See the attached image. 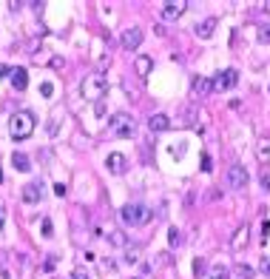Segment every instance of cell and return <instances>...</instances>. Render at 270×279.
Instances as JSON below:
<instances>
[{
  "instance_id": "cell-10",
  "label": "cell",
  "mask_w": 270,
  "mask_h": 279,
  "mask_svg": "<svg viewBox=\"0 0 270 279\" xmlns=\"http://www.w3.org/2000/svg\"><path fill=\"white\" fill-rule=\"evenodd\" d=\"M148 128H151V131H168L171 128V117L168 114H151L148 117Z\"/></svg>"
},
{
  "instance_id": "cell-7",
  "label": "cell",
  "mask_w": 270,
  "mask_h": 279,
  "mask_svg": "<svg viewBox=\"0 0 270 279\" xmlns=\"http://www.w3.org/2000/svg\"><path fill=\"white\" fill-rule=\"evenodd\" d=\"M120 43H123L125 51H134V48L142 43V29H139V26H131V29H125L123 37H120Z\"/></svg>"
},
{
  "instance_id": "cell-27",
  "label": "cell",
  "mask_w": 270,
  "mask_h": 279,
  "mask_svg": "<svg viewBox=\"0 0 270 279\" xmlns=\"http://www.w3.org/2000/svg\"><path fill=\"white\" fill-rule=\"evenodd\" d=\"M262 274H265V277H270V259H268V256H265V259H262Z\"/></svg>"
},
{
  "instance_id": "cell-18",
  "label": "cell",
  "mask_w": 270,
  "mask_h": 279,
  "mask_svg": "<svg viewBox=\"0 0 270 279\" xmlns=\"http://www.w3.org/2000/svg\"><path fill=\"white\" fill-rule=\"evenodd\" d=\"M208 277L211 279H230V271H227L225 265H214L211 271H208Z\"/></svg>"
},
{
  "instance_id": "cell-5",
  "label": "cell",
  "mask_w": 270,
  "mask_h": 279,
  "mask_svg": "<svg viewBox=\"0 0 270 279\" xmlns=\"http://www.w3.org/2000/svg\"><path fill=\"white\" fill-rule=\"evenodd\" d=\"M225 180H227V186L233 188V191H245V186H248V180H250L248 168H245V165H230Z\"/></svg>"
},
{
  "instance_id": "cell-11",
  "label": "cell",
  "mask_w": 270,
  "mask_h": 279,
  "mask_svg": "<svg viewBox=\"0 0 270 279\" xmlns=\"http://www.w3.org/2000/svg\"><path fill=\"white\" fill-rule=\"evenodd\" d=\"M20 199L23 202H29V205L37 202V199H40V183H29V186L20 191Z\"/></svg>"
},
{
  "instance_id": "cell-3",
  "label": "cell",
  "mask_w": 270,
  "mask_h": 279,
  "mask_svg": "<svg viewBox=\"0 0 270 279\" xmlns=\"http://www.w3.org/2000/svg\"><path fill=\"white\" fill-rule=\"evenodd\" d=\"M108 131H111L114 137H131L136 131V123L131 114H125V111H117V114L108 120Z\"/></svg>"
},
{
  "instance_id": "cell-26",
  "label": "cell",
  "mask_w": 270,
  "mask_h": 279,
  "mask_svg": "<svg viewBox=\"0 0 270 279\" xmlns=\"http://www.w3.org/2000/svg\"><path fill=\"white\" fill-rule=\"evenodd\" d=\"M259 180H262V186H265V188L270 191V171H268V168L262 171V177H259Z\"/></svg>"
},
{
  "instance_id": "cell-17",
  "label": "cell",
  "mask_w": 270,
  "mask_h": 279,
  "mask_svg": "<svg viewBox=\"0 0 270 279\" xmlns=\"http://www.w3.org/2000/svg\"><path fill=\"white\" fill-rule=\"evenodd\" d=\"M151 69H154V60L148 57V54H139V57H136V74H139V77H148Z\"/></svg>"
},
{
  "instance_id": "cell-8",
  "label": "cell",
  "mask_w": 270,
  "mask_h": 279,
  "mask_svg": "<svg viewBox=\"0 0 270 279\" xmlns=\"http://www.w3.org/2000/svg\"><path fill=\"white\" fill-rule=\"evenodd\" d=\"M185 6H188V3H174V0H171V3H162L159 14H162V20H177V17L185 12Z\"/></svg>"
},
{
  "instance_id": "cell-24",
  "label": "cell",
  "mask_w": 270,
  "mask_h": 279,
  "mask_svg": "<svg viewBox=\"0 0 270 279\" xmlns=\"http://www.w3.org/2000/svg\"><path fill=\"white\" fill-rule=\"evenodd\" d=\"M259 40L262 43H270V26H262L259 29Z\"/></svg>"
},
{
  "instance_id": "cell-2",
  "label": "cell",
  "mask_w": 270,
  "mask_h": 279,
  "mask_svg": "<svg viewBox=\"0 0 270 279\" xmlns=\"http://www.w3.org/2000/svg\"><path fill=\"white\" fill-rule=\"evenodd\" d=\"M120 220H123L125 225L136 228V225H145V222L151 220V211H148L145 205H139V202H128V205L120 211Z\"/></svg>"
},
{
  "instance_id": "cell-32",
  "label": "cell",
  "mask_w": 270,
  "mask_h": 279,
  "mask_svg": "<svg viewBox=\"0 0 270 279\" xmlns=\"http://www.w3.org/2000/svg\"><path fill=\"white\" fill-rule=\"evenodd\" d=\"M0 183H3V174H0Z\"/></svg>"
},
{
  "instance_id": "cell-31",
  "label": "cell",
  "mask_w": 270,
  "mask_h": 279,
  "mask_svg": "<svg viewBox=\"0 0 270 279\" xmlns=\"http://www.w3.org/2000/svg\"><path fill=\"white\" fill-rule=\"evenodd\" d=\"M0 231H3V205H0Z\"/></svg>"
},
{
  "instance_id": "cell-14",
  "label": "cell",
  "mask_w": 270,
  "mask_h": 279,
  "mask_svg": "<svg viewBox=\"0 0 270 279\" xmlns=\"http://www.w3.org/2000/svg\"><path fill=\"white\" fill-rule=\"evenodd\" d=\"M11 86H14L17 92H23V89L29 86V71L26 69H14L11 71Z\"/></svg>"
},
{
  "instance_id": "cell-19",
  "label": "cell",
  "mask_w": 270,
  "mask_h": 279,
  "mask_svg": "<svg viewBox=\"0 0 270 279\" xmlns=\"http://www.w3.org/2000/svg\"><path fill=\"white\" fill-rule=\"evenodd\" d=\"M108 242L117 245V248H125V245H128V239H125L123 231H111V233H108Z\"/></svg>"
},
{
  "instance_id": "cell-28",
  "label": "cell",
  "mask_w": 270,
  "mask_h": 279,
  "mask_svg": "<svg viewBox=\"0 0 270 279\" xmlns=\"http://www.w3.org/2000/svg\"><path fill=\"white\" fill-rule=\"evenodd\" d=\"M71 279H91V277H89V274H86V271H83V268H77V271L71 274Z\"/></svg>"
},
{
  "instance_id": "cell-1",
  "label": "cell",
  "mask_w": 270,
  "mask_h": 279,
  "mask_svg": "<svg viewBox=\"0 0 270 279\" xmlns=\"http://www.w3.org/2000/svg\"><path fill=\"white\" fill-rule=\"evenodd\" d=\"M32 131H34V114H32V111L20 108V111H14V114H11V120H9V134L14 140L32 137Z\"/></svg>"
},
{
  "instance_id": "cell-9",
  "label": "cell",
  "mask_w": 270,
  "mask_h": 279,
  "mask_svg": "<svg viewBox=\"0 0 270 279\" xmlns=\"http://www.w3.org/2000/svg\"><path fill=\"white\" fill-rule=\"evenodd\" d=\"M105 165H108V171H111V174H123L125 168H128V160H125L123 154H108Z\"/></svg>"
},
{
  "instance_id": "cell-21",
  "label": "cell",
  "mask_w": 270,
  "mask_h": 279,
  "mask_svg": "<svg viewBox=\"0 0 270 279\" xmlns=\"http://www.w3.org/2000/svg\"><path fill=\"white\" fill-rule=\"evenodd\" d=\"M168 242H171V248H180L182 245V233L177 231V228H171L168 231Z\"/></svg>"
},
{
  "instance_id": "cell-16",
  "label": "cell",
  "mask_w": 270,
  "mask_h": 279,
  "mask_svg": "<svg viewBox=\"0 0 270 279\" xmlns=\"http://www.w3.org/2000/svg\"><path fill=\"white\" fill-rule=\"evenodd\" d=\"M248 242V225H242V228H236V233H233V239H230V248L233 251H242V245Z\"/></svg>"
},
{
  "instance_id": "cell-15",
  "label": "cell",
  "mask_w": 270,
  "mask_h": 279,
  "mask_svg": "<svg viewBox=\"0 0 270 279\" xmlns=\"http://www.w3.org/2000/svg\"><path fill=\"white\" fill-rule=\"evenodd\" d=\"M11 165H14L17 171H32V160H29L23 151H14V154H11Z\"/></svg>"
},
{
  "instance_id": "cell-25",
  "label": "cell",
  "mask_w": 270,
  "mask_h": 279,
  "mask_svg": "<svg viewBox=\"0 0 270 279\" xmlns=\"http://www.w3.org/2000/svg\"><path fill=\"white\" fill-rule=\"evenodd\" d=\"M40 94H43V97H51V94H54V86H51V83H43V86H40Z\"/></svg>"
},
{
  "instance_id": "cell-4",
  "label": "cell",
  "mask_w": 270,
  "mask_h": 279,
  "mask_svg": "<svg viewBox=\"0 0 270 279\" xmlns=\"http://www.w3.org/2000/svg\"><path fill=\"white\" fill-rule=\"evenodd\" d=\"M105 92H108V80H105L102 74H89V77L83 80V94H86L89 100H100Z\"/></svg>"
},
{
  "instance_id": "cell-23",
  "label": "cell",
  "mask_w": 270,
  "mask_h": 279,
  "mask_svg": "<svg viewBox=\"0 0 270 279\" xmlns=\"http://www.w3.org/2000/svg\"><path fill=\"white\" fill-rule=\"evenodd\" d=\"M205 271H208V262H205V259H196V262H193V274H196V277H202Z\"/></svg>"
},
{
  "instance_id": "cell-6",
  "label": "cell",
  "mask_w": 270,
  "mask_h": 279,
  "mask_svg": "<svg viewBox=\"0 0 270 279\" xmlns=\"http://www.w3.org/2000/svg\"><path fill=\"white\" fill-rule=\"evenodd\" d=\"M236 83H239V71L236 69H225V71H219V74H216L214 92H227V89H233Z\"/></svg>"
},
{
  "instance_id": "cell-12",
  "label": "cell",
  "mask_w": 270,
  "mask_h": 279,
  "mask_svg": "<svg viewBox=\"0 0 270 279\" xmlns=\"http://www.w3.org/2000/svg\"><path fill=\"white\" fill-rule=\"evenodd\" d=\"M193 94H199V97H205V94L214 92V80H208V77H196V80L191 83Z\"/></svg>"
},
{
  "instance_id": "cell-22",
  "label": "cell",
  "mask_w": 270,
  "mask_h": 279,
  "mask_svg": "<svg viewBox=\"0 0 270 279\" xmlns=\"http://www.w3.org/2000/svg\"><path fill=\"white\" fill-rule=\"evenodd\" d=\"M125 262H128V265L139 262V248H128V254H125Z\"/></svg>"
},
{
  "instance_id": "cell-29",
  "label": "cell",
  "mask_w": 270,
  "mask_h": 279,
  "mask_svg": "<svg viewBox=\"0 0 270 279\" xmlns=\"http://www.w3.org/2000/svg\"><path fill=\"white\" fill-rule=\"evenodd\" d=\"M43 233L45 236H51V220H43Z\"/></svg>"
},
{
  "instance_id": "cell-33",
  "label": "cell",
  "mask_w": 270,
  "mask_h": 279,
  "mask_svg": "<svg viewBox=\"0 0 270 279\" xmlns=\"http://www.w3.org/2000/svg\"><path fill=\"white\" fill-rule=\"evenodd\" d=\"M136 279H139V277H136Z\"/></svg>"
},
{
  "instance_id": "cell-20",
  "label": "cell",
  "mask_w": 270,
  "mask_h": 279,
  "mask_svg": "<svg viewBox=\"0 0 270 279\" xmlns=\"http://www.w3.org/2000/svg\"><path fill=\"white\" fill-rule=\"evenodd\" d=\"M233 274H236L239 279H253V274H256V271H253L250 265H236V268H233Z\"/></svg>"
},
{
  "instance_id": "cell-13",
  "label": "cell",
  "mask_w": 270,
  "mask_h": 279,
  "mask_svg": "<svg viewBox=\"0 0 270 279\" xmlns=\"http://www.w3.org/2000/svg\"><path fill=\"white\" fill-rule=\"evenodd\" d=\"M214 29H216V17H208V20H202V23H196V37L208 40V37L214 35Z\"/></svg>"
},
{
  "instance_id": "cell-30",
  "label": "cell",
  "mask_w": 270,
  "mask_h": 279,
  "mask_svg": "<svg viewBox=\"0 0 270 279\" xmlns=\"http://www.w3.org/2000/svg\"><path fill=\"white\" fill-rule=\"evenodd\" d=\"M14 69H9V66H0V74H11Z\"/></svg>"
}]
</instances>
